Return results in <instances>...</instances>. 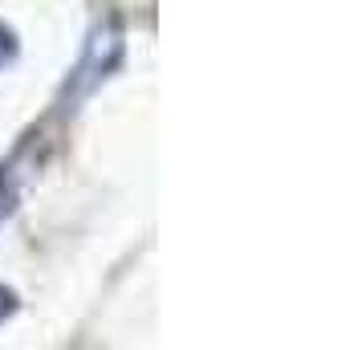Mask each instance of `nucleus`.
<instances>
[{
  "instance_id": "nucleus-2",
  "label": "nucleus",
  "mask_w": 362,
  "mask_h": 350,
  "mask_svg": "<svg viewBox=\"0 0 362 350\" xmlns=\"http://www.w3.org/2000/svg\"><path fill=\"white\" fill-rule=\"evenodd\" d=\"M13 49H17V45H13V33H8V29L0 25V66H4L8 57H13Z\"/></svg>"
},
{
  "instance_id": "nucleus-1",
  "label": "nucleus",
  "mask_w": 362,
  "mask_h": 350,
  "mask_svg": "<svg viewBox=\"0 0 362 350\" xmlns=\"http://www.w3.org/2000/svg\"><path fill=\"white\" fill-rule=\"evenodd\" d=\"M13 310H17V298H13V289H4V285H0V322L13 314Z\"/></svg>"
}]
</instances>
